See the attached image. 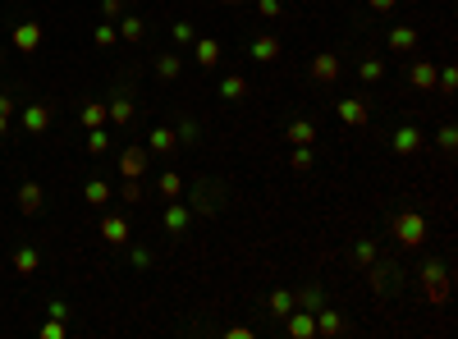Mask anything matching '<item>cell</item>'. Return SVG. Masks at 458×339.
I'll list each match as a JSON object with an SVG mask.
<instances>
[{
  "label": "cell",
  "mask_w": 458,
  "mask_h": 339,
  "mask_svg": "<svg viewBox=\"0 0 458 339\" xmlns=\"http://www.w3.org/2000/svg\"><path fill=\"white\" fill-rule=\"evenodd\" d=\"M179 69H183L179 51H165L161 60H156V74H161V79H179Z\"/></svg>",
  "instance_id": "24"
},
{
  "label": "cell",
  "mask_w": 458,
  "mask_h": 339,
  "mask_svg": "<svg viewBox=\"0 0 458 339\" xmlns=\"http://www.w3.org/2000/svg\"><path fill=\"white\" fill-rule=\"evenodd\" d=\"M339 120L353 124V129H362V124H367V105L357 101V96H344V101H339Z\"/></svg>",
  "instance_id": "18"
},
{
  "label": "cell",
  "mask_w": 458,
  "mask_h": 339,
  "mask_svg": "<svg viewBox=\"0 0 458 339\" xmlns=\"http://www.w3.org/2000/svg\"><path fill=\"white\" fill-rule=\"evenodd\" d=\"M394 5H399V0H372V9H376V14H389Z\"/></svg>",
  "instance_id": "44"
},
{
  "label": "cell",
  "mask_w": 458,
  "mask_h": 339,
  "mask_svg": "<svg viewBox=\"0 0 458 339\" xmlns=\"http://www.w3.org/2000/svg\"><path fill=\"white\" fill-rule=\"evenodd\" d=\"M316 335H344V316H339L335 307L321 303L316 307Z\"/></svg>",
  "instance_id": "14"
},
{
  "label": "cell",
  "mask_w": 458,
  "mask_h": 339,
  "mask_svg": "<svg viewBox=\"0 0 458 339\" xmlns=\"http://www.w3.org/2000/svg\"><path fill=\"white\" fill-rule=\"evenodd\" d=\"M220 96H225V101H243V96H248V83H243L239 74H229V79L220 83Z\"/></svg>",
  "instance_id": "28"
},
{
  "label": "cell",
  "mask_w": 458,
  "mask_h": 339,
  "mask_svg": "<svg viewBox=\"0 0 458 339\" xmlns=\"http://www.w3.org/2000/svg\"><path fill=\"white\" fill-rule=\"evenodd\" d=\"M14 46L33 55L37 46H42V23H33V18H28V23H18V28H14Z\"/></svg>",
  "instance_id": "9"
},
{
  "label": "cell",
  "mask_w": 458,
  "mask_h": 339,
  "mask_svg": "<svg viewBox=\"0 0 458 339\" xmlns=\"http://www.w3.org/2000/svg\"><path fill=\"white\" fill-rule=\"evenodd\" d=\"M435 142H440L445 151H454V147H458V129H454V124H445V129H440V138H435Z\"/></svg>",
  "instance_id": "36"
},
{
  "label": "cell",
  "mask_w": 458,
  "mask_h": 339,
  "mask_svg": "<svg viewBox=\"0 0 458 339\" xmlns=\"http://www.w3.org/2000/svg\"><path fill=\"white\" fill-rule=\"evenodd\" d=\"M417 147H422V129H417V124H403V129H394V156H413Z\"/></svg>",
  "instance_id": "5"
},
{
  "label": "cell",
  "mask_w": 458,
  "mask_h": 339,
  "mask_svg": "<svg viewBox=\"0 0 458 339\" xmlns=\"http://www.w3.org/2000/svg\"><path fill=\"white\" fill-rule=\"evenodd\" d=\"M120 9H124V0H101V14L105 18H120Z\"/></svg>",
  "instance_id": "41"
},
{
  "label": "cell",
  "mask_w": 458,
  "mask_h": 339,
  "mask_svg": "<svg viewBox=\"0 0 458 339\" xmlns=\"http://www.w3.org/2000/svg\"><path fill=\"white\" fill-rule=\"evenodd\" d=\"M92 37H96V46H115V42H120V33H115L110 23H96V33H92Z\"/></svg>",
  "instance_id": "35"
},
{
  "label": "cell",
  "mask_w": 458,
  "mask_h": 339,
  "mask_svg": "<svg viewBox=\"0 0 458 339\" xmlns=\"http://www.w3.org/2000/svg\"><path fill=\"white\" fill-rule=\"evenodd\" d=\"M147 166H151L147 147H129V151L120 156V174H124V179H142V174H147Z\"/></svg>",
  "instance_id": "4"
},
{
  "label": "cell",
  "mask_w": 458,
  "mask_h": 339,
  "mask_svg": "<svg viewBox=\"0 0 458 339\" xmlns=\"http://www.w3.org/2000/svg\"><path fill=\"white\" fill-rule=\"evenodd\" d=\"M60 335H64V321H55V316H51V321L42 326V339H60Z\"/></svg>",
  "instance_id": "38"
},
{
  "label": "cell",
  "mask_w": 458,
  "mask_h": 339,
  "mask_svg": "<svg viewBox=\"0 0 458 339\" xmlns=\"http://www.w3.org/2000/svg\"><path fill=\"white\" fill-rule=\"evenodd\" d=\"M161 220H165V229H170V234H183V229H188V220H193V211L183 207L179 197H170V207H165Z\"/></svg>",
  "instance_id": "7"
},
{
  "label": "cell",
  "mask_w": 458,
  "mask_h": 339,
  "mask_svg": "<svg viewBox=\"0 0 458 339\" xmlns=\"http://www.w3.org/2000/svg\"><path fill=\"white\" fill-rule=\"evenodd\" d=\"M42 183H23V188H18V211H23V216H37V211H42Z\"/></svg>",
  "instance_id": "15"
},
{
  "label": "cell",
  "mask_w": 458,
  "mask_h": 339,
  "mask_svg": "<svg viewBox=\"0 0 458 339\" xmlns=\"http://www.w3.org/2000/svg\"><path fill=\"white\" fill-rule=\"evenodd\" d=\"M120 197H124V202H133V207H138V202H142V188H138V179H129V183H124V193H120Z\"/></svg>",
  "instance_id": "37"
},
{
  "label": "cell",
  "mask_w": 458,
  "mask_h": 339,
  "mask_svg": "<svg viewBox=\"0 0 458 339\" xmlns=\"http://www.w3.org/2000/svg\"><path fill=\"white\" fill-rule=\"evenodd\" d=\"M174 142H179V133H174L170 124H156V129H151V151H156V156H170Z\"/></svg>",
  "instance_id": "17"
},
{
  "label": "cell",
  "mask_w": 458,
  "mask_h": 339,
  "mask_svg": "<svg viewBox=\"0 0 458 339\" xmlns=\"http://www.w3.org/2000/svg\"><path fill=\"white\" fill-rule=\"evenodd\" d=\"M367 270H372V285H376V294H389V289H399V270L389 275V270H385V266H376V261H372Z\"/></svg>",
  "instance_id": "20"
},
{
  "label": "cell",
  "mask_w": 458,
  "mask_h": 339,
  "mask_svg": "<svg viewBox=\"0 0 458 339\" xmlns=\"http://www.w3.org/2000/svg\"><path fill=\"white\" fill-rule=\"evenodd\" d=\"M422 289H426V298H431V307L450 303V270H445L440 261H426L422 266Z\"/></svg>",
  "instance_id": "2"
},
{
  "label": "cell",
  "mask_w": 458,
  "mask_h": 339,
  "mask_svg": "<svg viewBox=\"0 0 458 339\" xmlns=\"http://www.w3.org/2000/svg\"><path fill=\"white\" fill-rule=\"evenodd\" d=\"M289 166H294V170H311V166H316V151H311V142H303V147L289 151Z\"/></svg>",
  "instance_id": "27"
},
{
  "label": "cell",
  "mask_w": 458,
  "mask_h": 339,
  "mask_svg": "<svg viewBox=\"0 0 458 339\" xmlns=\"http://www.w3.org/2000/svg\"><path fill=\"white\" fill-rule=\"evenodd\" d=\"M257 14L261 18H275L280 14V0H257Z\"/></svg>",
  "instance_id": "39"
},
{
  "label": "cell",
  "mask_w": 458,
  "mask_h": 339,
  "mask_svg": "<svg viewBox=\"0 0 458 339\" xmlns=\"http://www.w3.org/2000/svg\"><path fill=\"white\" fill-rule=\"evenodd\" d=\"M270 312L285 321V316L294 312V294H289V289H275V294H270Z\"/></svg>",
  "instance_id": "29"
},
{
  "label": "cell",
  "mask_w": 458,
  "mask_h": 339,
  "mask_svg": "<svg viewBox=\"0 0 458 339\" xmlns=\"http://www.w3.org/2000/svg\"><path fill=\"white\" fill-rule=\"evenodd\" d=\"M105 147H110V138H105V129H87V151H92V156H101Z\"/></svg>",
  "instance_id": "33"
},
{
  "label": "cell",
  "mask_w": 458,
  "mask_h": 339,
  "mask_svg": "<svg viewBox=\"0 0 458 339\" xmlns=\"http://www.w3.org/2000/svg\"><path fill=\"white\" fill-rule=\"evenodd\" d=\"M37 266H42V257H37L33 248H18V253H14V270H18V275H33Z\"/></svg>",
  "instance_id": "26"
},
{
  "label": "cell",
  "mask_w": 458,
  "mask_h": 339,
  "mask_svg": "<svg viewBox=\"0 0 458 339\" xmlns=\"http://www.w3.org/2000/svg\"><path fill=\"white\" fill-rule=\"evenodd\" d=\"M357 74H362V83H381L385 79V64L381 60H362V69H357Z\"/></svg>",
  "instance_id": "34"
},
{
  "label": "cell",
  "mask_w": 458,
  "mask_h": 339,
  "mask_svg": "<svg viewBox=\"0 0 458 339\" xmlns=\"http://www.w3.org/2000/svg\"><path fill=\"white\" fill-rule=\"evenodd\" d=\"M142 33H147V23H142L138 14H124V18H120V37H124V42H138Z\"/></svg>",
  "instance_id": "25"
},
{
  "label": "cell",
  "mask_w": 458,
  "mask_h": 339,
  "mask_svg": "<svg viewBox=\"0 0 458 339\" xmlns=\"http://www.w3.org/2000/svg\"><path fill=\"white\" fill-rule=\"evenodd\" d=\"M408 83H413L417 92H431V87H435V64H431V60H413V69H408Z\"/></svg>",
  "instance_id": "11"
},
{
  "label": "cell",
  "mask_w": 458,
  "mask_h": 339,
  "mask_svg": "<svg viewBox=\"0 0 458 339\" xmlns=\"http://www.w3.org/2000/svg\"><path fill=\"white\" fill-rule=\"evenodd\" d=\"M83 202H92V207H105V202H110V183L105 179H92L83 188Z\"/></svg>",
  "instance_id": "21"
},
{
  "label": "cell",
  "mask_w": 458,
  "mask_h": 339,
  "mask_svg": "<svg viewBox=\"0 0 458 339\" xmlns=\"http://www.w3.org/2000/svg\"><path fill=\"white\" fill-rule=\"evenodd\" d=\"M285 142H289V147L316 142V124H311V120H294V124H285Z\"/></svg>",
  "instance_id": "10"
},
{
  "label": "cell",
  "mask_w": 458,
  "mask_h": 339,
  "mask_svg": "<svg viewBox=\"0 0 458 339\" xmlns=\"http://www.w3.org/2000/svg\"><path fill=\"white\" fill-rule=\"evenodd\" d=\"M280 51H285V46H280V37H270V33H266V37H257V42L248 46V55H252V60H261V64H270Z\"/></svg>",
  "instance_id": "13"
},
{
  "label": "cell",
  "mask_w": 458,
  "mask_h": 339,
  "mask_svg": "<svg viewBox=\"0 0 458 339\" xmlns=\"http://www.w3.org/2000/svg\"><path fill=\"white\" fill-rule=\"evenodd\" d=\"M5 129H9V120H5V115H0V138H5Z\"/></svg>",
  "instance_id": "46"
},
{
  "label": "cell",
  "mask_w": 458,
  "mask_h": 339,
  "mask_svg": "<svg viewBox=\"0 0 458 339\" xmlns=\"http://www.w3.org/2000/svg\"><path fill=\"white\" fill-rule=\"evenodd\" d=\"M105 120H110V124H129L133 120V101H129V96H115V101L105 105Z\"/></svg>",
  "instance_id": "19"
},
{
  "label": "cell",
  "mask_w": 458,
  "mask_h": 339,
  "mask_svg": "<svg viewBox=\"0 0 458 339\" xmlns=\"http://www.w3.org/2000/svg\"><path fill=\"white\" fill-rule=\"evenodd\" d=\"M311 79H316V83H335L339 79V55L335 51H321L316 60H311Z\"/></svg>",
  "instance_id": "6"
},
{
  "label": "cell",
  "mask_w": 458,
  "mask_h": 339,
  "mask_svg": "<svg viewBox=\"0 0 458 339\" xmlns=\"http://www.w3.org/2000/svg\"><path fill=\"white\" fill-rule=\"evenodd\" d=\"M133 266H138V270L151 266V253H147V248H133Z\"/></svg>",
  "instance_id": "43"
},
{
  "label": "cell",
  "mask_w": 458,
  "mask_h": 339,
  "mask_svg": "<svg viewBox=\"0 0 458 339\" xmlns=\"http://www.w3.org/2000/svg\"><path fill=\"white\" fill-rule=\"evenodd\" d=\"M129 234H133V229H129V220H124V216H105L101 220V239H105V243H129Z\"/></svg>",
  "instance_id": "12"
},
{
  "label": "cell",
  "mask_w": 458,
  "mask_h": 339,
  "mask_svg": "<svg viewBox=\"0 0 458 339\" xmlns=\"http://www.w3.org/2000/svg\"><path fill=\"white\" fill-rule=\"evenodd\" d=\"M353 261H357V266H362V270H367V266H372V261H376V243H372V239H362V243L353 248Z\"/></svg>",
  "instance_id": "32"
},
{
  "label": "cell",
  "mask_w": 458,
  "mask_h": 339,
  "mask_svg": "<svg viewBox=\"0 0 458 339\" xmlns=\"http://www.w3.org/2000/svg\"><path fill=\"white\" fill-rule=\"evenodd\" d=\"M0 115H5V120H9V115H14V101H9L5 92H0Z\"/></svg>",
  "instance_id": "45"
},
{
  "label": "cell",
  "mask_w": 458,
  "mask_h": 339,
  "mask_svg": "<svg viewBox=\"0 0 458 339\" xmlns=\"http://www.w3.org/2000/svg\"><path fill=\"white\" fill-rule=\"evenodd\" d=\"M389 229H394V239H399L403 248H422V239H426V216H422V211H399Z\"/></svg>",
  "instance_id": "1"
},
{
  "label": "cell",
  "mask_w": 458,
  "mask_h": 339,
  "mask_svg": "<svg viewBox=\"0 0 458 339\" xmlns=\"http://www.w3.org/2000/svg\"><path fill=\"white\" fill-rule=\"evenodd\" d=\"M321 303H326V294H321L316 285H307V289H298V294H294V307H307V312H316Z\"/></svg>",
  "instance_id": "22"
},
{
  "label": "cell",
  "mask_w": 458,
  "mask_h": 339,
  "mask_svg": "<svg viewBox=\"0 0 458 339\" xmlns=\"http://www.w3.org/2000/svg\"><path fill=\"white\" fill-rule=\"evenodd\" d=\"M193 60H197L202 69H216V64H220V42H216V37H202V42H193Z\"/></svg>",
  "instance_id": "8"
},
{
  "label": "cell",
  "mask_w": 458,
  "mask_h": 339,
  "mask_svg": "<svg viewBox=\"0 0 458 339\" xmlns=\"http://www.w3.org/2000/svg\"><path fill=\"white\" fill-rule=\"evenodd\" d=\"M413 46H417L413 28H389V51H413Z\"/></svg>",
  "instance_id": "23"
},
{
  "label": "cell",
  "mask_w": 458,
  "mask_h": 339,
  "mask_svg": "<svg viewBox=\"0 0 458 339\" xmlns=\"http://www.w3.org/2000/svg\"><path fill=\"white\" fill-rule=\"evenodd\" d=\"M23 129L28 133H46L51 129V105H28L23 110Z\"/></svg>",
  "instance_id": "16"
},
{
  "label": "cell",
  "mask_w": 458,
  "mask_h": 339,
  "mask_svg": "<svg viewBox=\"0 0 458 339\" xmlns=\"http://www.w3.org/2000/svg\"><path fill=\"white\" fill-rule=\"evenodd\" d=\"M225 5H239V0H225Z\"/></svg>",
  "instance_id": "47"
},
{
  "label": "cell",
  "mask_w": 458,
  "mask_h": 339,
  "mask_svg": "<svg viewBox=\"0 0 458 339\" xmlns=\"http://www.w3.org/2000/svg\"><path fill=\"white\" fill-rule=\"evenodd\" d=\"M174 42L188 46V42H193V23H174Z\"/></svg>",
  "instance_id": "40"
},
{
  "label": "cell",
  "mask_w": 458,
  "mask_h": 339,
  "mask_svg": "<svg viewBox=\"0 0 458 339\" xmlns=\"http://www.w3.org/2000/svg\"><path fill=\"white\" fill-rule=\"evenodd\" d=\"M285 331L294 339H311L316 335V312H307V307H294V312L285 316Z\"/></svg>",
  "instance_id": "3"
},
{
  "label": "cell",
  "mask_w": 458,
  "mask_h": 339,
  "mask_svg": "<svg viewBox=\"0 0 458 339\" xmlns=\"http://www.w3.org/2000/svg\"><path fill=\"white\" fill-rule=\"evenodd\" d=\"M83 124H87V129H101V124H110V120H105V105H101V101H87V105H83Z\"/></svg>",
  "instance_id": "30"
},
{
  "label": "cell",
  "mask_w": 458,
  "mask_h": 339,
  "mask_svg": "<svg viewBox=\"0 0 458 339\" xmlns=\"http://www.w3.org/2000/svg\"><path fill=\"white\" fill-rule=\"evenodd\" d=\"M46 312H51L55 321H69V307H64V303H46Z\"/></svg>",
  "instance_id": "42"
},
{
  "label": "cell",
  "mask_w": 458,
  "mask_h": 339,
  "mask_svg": "<svg viewBox=\"0 0 458 339\" xmlns=\"http://www.w3.org/2000/svg\"><path fill=\"white\" fill-rule=\"evenodd\" d=\"M156 188H161L165 197H183V179H179V174H174V170H165V174H161V183H156Z\"/></svg>",
  "instance_id": "31"
}]
</instances>
